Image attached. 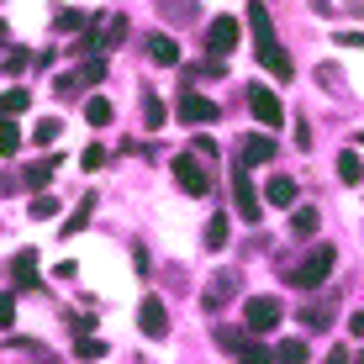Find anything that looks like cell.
<instances>
[{
  "label": "cell",
  "mask_w": 364,
  "mask_h": 364,
  "mask_svg": "<svg viewBox=\"0 0 364 364\" xmlns=\"http://www.w3.org/2000/svg\"><path fill=\"white\" fill-rule=\"evenodd\" d=\"M11 280H16L21 291H43V280H37V248H21V254L11 259Z\"/></svg>",
  "instance_id": "obj_14"
},
{
  "label": "cell",
  "mask_w": 364,
  "mask_h": 364,
  "mask_svg": "<svg viewBox=\"0 0 364 364\" xmlns=\"http://www.w3.org/2000/svg\"><path fill=\"white\" fill-rule=\"evenodd\" d=\"M58 132H64V122H58V117H43V122H37V127H32V143L53 148V143H58Z\"/></svg>",
  "instance_id": "obj_23"
},
{
  "label": "cell",
  "mask_w": 364,
  "mask_h": 364,
  "mask_svg": "<svg viewBox=\"0 0 364 364\" xmlns=\"http://www.w3.org/2000/svg\"><path fill=\"white\" fill-rule=\"evenodd\" d=\"M248 27H254V43H269V37H274V21H269L264 0H254V6H248Z\"/></svg>",
  "instance_id": "obj_17"
},
{
  "label": "cell",
  "mask_w": 364,
  "mask_h": 364,
  "mask_svg": "<svg viewBox=\"0 0 364 364\" xmlns=\"http://www.w3.org/2000/svg\"><path fill=\"white\" fill-rule=\"evenodd\" d=\"M95 80H106V58H90V64L80 69V85H95Z\"/></svg>",
  "instance_id": "obj_34"
},
{
  "label": "cell",
  "mask_w": 364,
  "mask_h": 364,
  "mask_svg": "<svg viewBox=\"0 0 364 364\" xmlns=\"http://www.w3.org/2000/svg\"><path fill=\"white\" fill-rule=\"evenodd\" d=\"M232 48H237V21L232 16H211L206 21V53L217 58V64H228Z\"/></svg>",
  "instance_id": "obj_4"
},
{
  "label": "cell",
  "mask_w": 364,
  "mask_h": 364,
  "mask_svg": "<svg viewBox=\"0 0 364 364\" xmlns=\"http://www.w3.org/2000/svg\"><path fill=\"white\" fill-rule=\"evenodd\" d=\"M232 200H237V217L243 222H264V200L254 196V169L248 164L232 169Z\"/></svg>",
  "instance_id": "obj_2"
},
{
  "label": "cell",
  "mask_w": 364,
  "mask_h": 364,
  "mask_svg": "<svg viewBox=\"0 0 364 364\" xmlns=\"http://www.w3.org/2000/svg\"><path fill=\"white\" fill-rule=\"evenodd\" d=\"M333 317H338V296H317L311 306H301V328L306 333H322Z\"/></svg>",
  "instance_id": "obj_9"
},
{
  "label": "cell",
  "mask_w": 364,
  "mask_h": 364,
  "mask_svg": "<svg viewBox=\"0 0 364 364\" xmlns=\"http://www.w3.org/2000/svg\"><path fill=\"white\" fill-rule=\"evenodd\" d=\"M137 328H143V338H169V311L159 296H143L137 301Z\"/></svg>",
  "instance_id": "obj_8"
},
{
  "label": "cell",
  "mask_w": 364,
  "mask_h": 364,
  "mask_svg": "<svg viewBox=\"0 0 364 364\" xmlns=\"http://www.w3.org/2000/svg\"><path fill=\"white\" fill-rule=\"evenodd\" d=\"M254 53H259V64H264L274 80H291V74H296V69H291V53H285L274 37H269V43H254Z\"/></svg>",
  "instance_id": "obj_11"
},
{
  "label": "cell",
  "mask_w": 364,
  "mask_h": 364,
  "mask_svg": "<svg viewBox=\"0 0 364 364\" xmlns=\"http://www.w3.org/2000/svg\"><path fill=\"white\" fill-rule=\"evenodd\" d=\"M174 117L191 122V127H206V122L222 117V106H217V100H206V95H196V90H185L180 100H174Z\"/></svg>",
  "instance_id": "obj_6"
},
{
  "label": "cell",
  "mask_w": 364,
  "mask_h": 364,
  "mask_svg": "<svg viewBox=\"0 0 364 364\" xmlns=\"http://www.w3.org/2000/svg\"><path fill=\"white\" fill-rule=\"evenodd\" d=\"M248 111H254V122H259L264 132L285 122V106H280V95H274L269 85H254V90H248Z\"/></svg>",
  "instance_id": "obj_5"
},
{
  "label": "cell",
  "mask_w": 364,
  "mask_h": 364,
  "mask_svg": "<svg viewBox=\"0 0 364 364\" xmlns=\"http://www.w3.org/2000/svg\"><path fill=\"white\" fill-rule=\"evenodd\" d=\"M232 291H237V274H228V269L211 274V280H206V296H200V306H206V311H222V306L232 301Z\"/></svg>",
  "instance_id": "obj_12"
},
{
  "label": "cell",
  "mask_w": 364,
  "mask_h": 364,
  "mask_svg": "<svg viewBox=\"0 0 364 364\" xmlns=\"http://www.w3.org/2000/svg\"><path fill=\"white\" fill-rule=\"evenodd\" d=\"M328 364H348V348H333V354H328Z\"/></svg>",
  "instance_id": "obj_39"
},
{
  "label": "cell",
  "mask_w": 364,
  "mask_h": 364,
  "mask_svg": "<svg viewBox=\"0 0 364 364\" xmlns=\"http://www.w3.org/2000/svg\"><path fill=\"white\" fill-rule=\"evenodd\" d=\"M338 180H343V185H364V164H359L354 148H343V154H338Z\"/></svg>",
  "instance_id": "obj_18"
},
{
  "label": "cell",
  "mask_w": 364,
  "mask_h": 364,
  "mask_svg": "<svg viewBox=\"0 0 364 364\" xmlns=\"http://www.w3.org/2000/svg\"><path fill=\"white\" fill-rule=\"evenodd\" d=\"M11 322H16V301L0 291V328H11Z\"/></svg>",
  "instance_id": "obj_35"
},
{
  "label": "cell",
  "mask_w": 364,
  "mask_h": 364,
  "mask_svg": "<svg viewBox=\"0 0 364 364\" xmlns=\"http://www.w3.org/2000/svg\"><path fill=\"white\" fill-rule=\"evenodd\" d=\"M74 354H80L85 364H90V359H100V354H106V343H100V338H90V333H85L80 343H74Z\"/></svg>",
  "instance_id": "obj_33"
},
{
  "label": "cell",
  "mask_w": 364,
  "mask_h": 364,
  "mask_svg": "<svg viewBox=\"0 0 364 364\" xmlns=\"http://www.w3.org/2000/svg\"><path fill=\"white\" fill-rule=\"evenodd\" d=\"M53 27H58V32H85L90 21H85L80 11H53Z\"/></svg>",
  "instance_id": "obj_30"
},
{
  "label": "cell",
  "mask_w": 364,
  "mask_h": 364,
  "mask_svg": "<svg viewBox=\"0 0 364 364\" xmlns=\"http://www.w3.org/2000/svg\"><path fill=\"white\" fill-rule=\"evenodd\" d=\"M228 237H232V228H228V217H222V211H217V217L206 222V248H211V254H217V248L228 243Z\"/></svg>",
  "instance_id": "obj_24"
},
{
  "label": "cell",
  "mask_w": 364,
  "mask_h": 364,
  "mask_svg": "<svg viewBox=\"0 0 364 364\" xmlns=\"http://www.w3.org/2000/svg\"><path fill=\"white\" fill-rule=\"evenodd\" d=\"M143 122H148V132H159V127H164V106H159V100L148 95V90H143Z\"/></svg>",
  "instance_id": "obj_31"
},
{
  "label": "cell",
  "mask_w": 364,
  "mask_h": 364,
  "mask_svg": "<svg viewBox=\"0 0 364 364\" xmlns=\"http://www.w3.org/2000/svg\"><path fill=\"white\" fill-rule=\"evenodd\" d=\"M348 11H354V16H364V0H348Z\"/></svg>",
  "instance_id": "obj_41"
},
{
  "label": "cell",
  "mask_w": 364,
  "mask_h": 364,
  "mask_svg": "<svg viewBox=\"0 0 364 364\" xmlns=\"http://www.w3.org/2000/svg\"><path fill=\"white\" fill-rule=\"evenodd\" d=\"M296 180H291V174H274V180L264 185V200H269V206H296Z\"/></svg>",
  "instance_id": "obj_16"
},
{
  "label": "cell",
  "mask_w": 364,
  "mask_h": 364,
  "mask_svg": "<svg viewBox=\"0 0 364 364\" xmlns=\"http://www.w3.org/2000/svg\"><path fill=\"white\" fill-rule=\"evenodd\" d=\"M100 164H106V148L90 143V148H85V169H100Z\"/></svg>",
  "instance_id": "obj_36"
},
{
  "label": "cell",
  "mask_w": 364,
  "mask_h": 364,
  "mask_svg": "<svg viewBox=\"0 0 364 364\" xmlns=\"http://www.w3.org/2000/svg\"><path fill=\"white\" fill-rule=\"evenodd\" d=\"M348 333H354V338H364V311H354V317H348Z\"/></svg>",
  "instance_id": "obj_38"
},
{
  "label": "cell",
  "mask_w": 364,
  "mask_h": 364,
  "mask_svg": "<svg viewBox=\"0 0 364 364\" xmlns=\"http://www.w3.org/2000/svg\"><path fill=\"white\" fill-rule=\"evenodd\" d=\"M248 338H254V333H243V328H222V333H217V348H222V354H232V359H237V348H243Z\"/></svg>",
  "instance_id": "obj_27"
},
{
  "label": "cell",
  "mask_w": 364,
  "mask_h": 364,
  "mask_svg": "<svg viewBox=\"0 0 364 364\" xmlns=\"http://www.w3.org/2000/svg\"><path fill=\"white\" fill-rule=\"evenodd\" d=\"M338 43H343V48H359V53H364V32H338Z\"/></svg>",
  "instance_id": "obj_37"
},
{
  "label": "cell",
  "mask_w": 364,
  "mask_h": 364,
  "mask_svg": "<svg viewBox=\"0 0 364 364\" xmlns=\"http://www.w3.org/2000/svg\"><path fill=\"white\" fill-rule=\"evenodd\" d=\"M0 48H11V27H6V21H0Z\"/></svg>",
  "instance_id": "obj_40"
},
{
  "label": "cell",
  "mask_w": 364,
  "mask_h": 364,
  "mask_svg": "<svg viewBox=\"0 0 364 364\" xmlns=\"http://www.w3.org/2000/svg\"><path fill=\"white\" fill-rule=\"evenodd\" d=\"M269 159H274V137L269 132H248L243 137V159H237V164L259 169V164H269Z\"/></svg>",
  "instance_id": "obj_13"
},
{
  "label": "cell",
  "mask_w": 364,
  "mask_h": 364,
  "mask_svg": "<svg viewBox=\"0 0 364 364\" xmlns=\"http://www.w3.org/2000/svg\"><path fill=\"white\" fill-rule=\"evenodd\" d=\"M143 53L154 58V64H164V69L180 64V43H174L169 32H148V37H143Z\"/></svg>",
  "instance_id": "obj_10"
},
{
  "label": "cell",
  "mask_w": 364,
  "mask_h": 364,
  "mask_svg": "<svg viewBox=\"0 0 364 364\" xmlns=\"http://www.w3.org/2000/svg\"><path fill=\"white\" fill-rule=\"evenodd\" d=\"M274 359H280V364H306L311 348H306V338H285V343L274 348Z\"/></svg>",
  "instance_id": "obj_19"
},
{
  "label": "cell",
  "mask_w": 364,
  "mask_h": 364,
  "mask_svg": "<svg viewBox=\"0 0 364 364\" xmlns=\"http://www.w3.org/2000/svg\"><path fill=\"white\" fill-rule=\"evenodd\" d=\"M359 364H364V354H359Z\"/></svg>",
  "instance_id": "obj_42"
},
{
  "label": "cell",
  "mask_w": 364,
  "mask_h": 364,
  "mask_svg": "<svg viewBox=\"0 0 364 364\" xmlns=\"http://www.w3.org/2000/svg\"><path fill=\"white\" fill-rule=\"evenodd\" d=\"M90 211H95V196H85V200H80V211H74V217H64V237L85 232V222H90Z\"/></svg>",
  "instance_id": "obj_26"
},
{
  "label": "cell",
  "mask_w": 364,
  "mask_h": 364,
  "mask_svg": "<svg viewBox=\"0 0 364 364\" xmlns=\"http://www.w3.org/2000/svg\"><path fill=\"white\" fill-rule=\"evenodd\" d=\"M359 143H364V137H359Z\"/></svg>",
  "instance_id": "obj_43"
},
{
  "label": "cell",
  "mask_w": 364,
  "mask_h": 364,
  "mask_svg": "<svg viewBox=\"0 0 364 364\" xmlns=\"http://www.w3.org/2000/svg\"><path fill=\"white\" fill-rule=\"evenodd\" d=\"M333 264H338V248H333V243H317V248H311V254L291 269V285H301V291H317V285L333 274Z\"/></svg>",
  "instance_id": "obj_1"
},
{
  "label": "cell",
  "mask_w": 364,
  "mask_h": 364,
  "mask_svg": "<svg viewBox=\"0 0 364 364\" xmlns=\"http://www.w3.org/2000/svg\"><path fill=\"white\" fill-rule=\"evenodd\" d=\"M317 222H322L317 211H311V206H301L296 217H291V232H296V237H311V232H317Z\"/></svg>",
  "instance_id": "obj_29"
},
{
  "label": "cell",
  "mask_w": 364,
  "mask_h": 364,
  "mask_svg": "<svg viewBox=\"0 0 364 364\" xmlns=\"http://www.w3.org/2000/svg\"><path fill=\"white\" fill-rule=\"evenodd\" d=\"M174 185H180L185 196H206L211 191V174L200 164V154H180L174 159Z\"/></svg>",
  "instance_id": "obj_3"
},
{
  "label": "cell",
  "mask_w": 364,
  "mask_h": 364,
  "mask_svg": "<svg viewBox=\"0 0 364 364\" xmlns=\"http://www.w3.org/2000/svg\"><path fill=\"white\" fill-rule=\"evenodd\" d=\"M16 148H21V127L11 117H0V159H11Z\"/></svg>",
  "instance_id": "obj_22"
},
{
  "label": "cell",
  "mask_w": 364,
  "mask_h": 364,
  "mask_svg": "<svg viewBox=\"0 0 364 364\" xmlns=\"http://www.w3.org/2000/svg\"><path fill=\"white\" fill-rule=\"evenodd\" d=\"M280 317H285L280 296H254V301H248V333H274Z\"/></svg>",
  "instance_id": "obj_7"
},
{
  "label": "cell",
  "mask_w": 364,
  "mask_h": 364,
  "mask_svg": "<svg viewBox=\"0 0 364 364\" xmlns=\"http://www.w3.org/2000/svg\"><path fill=\"white\" fill-rule=\"evenodd\" d=\"M159 11L169 21H196V0H159Z\"/></svg>",
  "instance_id": "obj_28"
},
{
  "label": "cell",
  "mask_w": 364,
  "mask_h": 364,
  "mask_svg": "<svg viewBox=\"0 0 364 364\" xmlns=\"http://www.w3.org/2000/svg\"><path fill=\"white\" fill-rule=\"evenodd\" d=\"M27 106H32V95L21 90V85H16V90H0V117H21Z\"/></svg>",
  "instance_id": "obj_21"
},
{
  "label": "cell",
  "mask_w": 364,
  "mask_h": 364,
  "mask_svg": "<svg viewBox=\"0 0 364 364\" xmlns=\"http://www.w3.org/2000/svg\"><path fill=\"white\" fill-rule=\"evenodd\" d=\"M111 117H117V111H111L106 95H90V100H85V122H90V127H106Z\"/></svg>",
  "instance_id": "obj_20"
},
{
  "label": "cell",
  "mask_w": 364,
  "mask_h": 364,
  "mask_svg": "<svg viewBox=\"0 0 364 364\" xmlns=\"http://www.w3.org/2000/svg\"><path fill=\"white\" fill-rule=\"evenodd\" d=\"M53 217H58V200L53 196H37L32 200V222H53Z\"/></svg>",
  "instance_id": "obj_32"
},
{
  "label": "cell",
  "mask_w": 364,
  "mask_h": 364,
  "mask_svg": "<svg viewBox=\"0 0 364 364\" xmlns=\"http://www.w3.org/2000/svg\"><path fill=\"white\" fill-rule=\"evenodd\" d=\"M237 364H280V359H274L264 343H254V338H248V343L237 348Z\"/></svg>",
  "instance_id": "obj_25"
},
{
  "label": "cell",
  "mask_w": 364,
  "mask_h": 364,
  "mask_svg": "<svg viewBox=\"0 0 364 364\" xmlns=\"http://www.w3.org/2000/svg\"><path fill=\"white\" fill-rule=\"evenodd\" d=\"M64 164V159H37V164H27V174H21V185H27V191H48V185H53V169Z\"/></svg>",
  "instance_id": "obj_15"
}]
</instances>
